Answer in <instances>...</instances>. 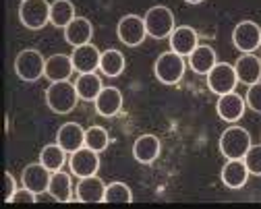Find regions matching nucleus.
Instances as JSON below:
<instances>
[{"label": "nucleus", "mask_w": 261, "mask_h": 209, "mask_svg": "<svg viewBox=\"0 0 261 209\" xmlns=\"http://www.w3.org/2000/svg\"><path fill=\"white\" fill-rule=\"evenodd\" d=\"M75 66H73V58L67 56V54H54L50 58H46V71H44V77L50 81V83H56V81H69V77L73 75Z\"/></svg>", "instance_id": "2eb2a0df"}, {"label": "nucleus", "mask_w": 261, "mask_h": 209, "mask_svg": "<svg viewBox=\"0 0 261 209\" xmlns=\"http://www.w3.org/2000/svg\"><path fill=\"white\" fill-rule=\"evenodd\" d=\"M251 147V135L241 126L226 128L220 137V151L226 160H243Z\"/></svg>", "instance_id": "f03ea898"}, {"label": "nucleus", "mask_w": 261, "mask_h": 209, "mask_svg": "<svg viewBox=\"0 0 261 209\" xmlns=\"http://www.w3.org/2000/svg\"><path fill=\"white\" fill-rule=\"evenodd\" d=\"M143 21H145L147 36L155 40L170 38V33L174 31V15L168 7H151L145 13Z\"/></svg>", "instance_id": "39448f33"}, {"label": "nucleus", "mask_w": 261, "mask_h": 209, "mask_svg": "<svg viewBox=\"0 0 261 209\" xmlns=\"http://www.w3.org/2000/svg\"><path fill=\"white\" fill-rule=\"evenodd\" d=\"M100 71L106 77H118L124 71V56L118 50H106V52H102Z\"/></svg>", "instance_id": "bb28decb"}, {"label": "nucleus", "mask_w": 261, "mask_h": 209, "mask_svg": "<svg viewBox=\"0 0 261 209\" xmlns=\"http://www.w3.org/2000/svg\"><path fill=\"white\" fill-rule=\"evenodd\" d=\"M239 83V77H237V71L232 64L228 62H218L212 71L207 73V85L214 93L218 95H224V93H230L234 91Z\"/></svg>", "instance_id": "0eeeda50"}, {"label": "nucleus", "mask_w": 261, "mask_h": 209, "mask_svg": "<svg viewBox=\"0 0 261 209\" xmlns=\"http://www.w3.org/2000/svg\"><path fill=\"white\" fill-rule=\"evenodd\" d=\"M50 180H52V172L40 162V164H29L25 170H23V176H21V182L23 187H27L29 191H34L36 195H44L50 187Z\"/></svg>", "instance_id": "9b49d317"}, {"label": "nucleus", "mask_w": 261, "mask_h": 209, "mask_svg": "<svg viewBox=\"0 0 261 209\" xmlns=\"http://www.w3.org/2000/svg\"><path fill=\"white\" fill-rule=\"evenodd\" d=\"M5 182H7V187H5V201L11 203L13 195L17 193V185H15V178H13L11 172H5Z\"/></svg>", "instance_id": "72a5a7b5"}, {"label": "nucleus", "mask_w": 261, "mask_h": 209, "mask_svg": "<svg viewBox=\"0 0 261 209\" xmlns=\"http://www.w3.org/2000/svg\"><path fill=\"white\" fill-rule=\"evenodd\" d=\"M185 3H189V5H199V3H203V0H185Z\"/></svg>", "instance_id": "f704fd0d"}, {"label": "nucleus", "mask_w": 261, "mask_h": 209, "mask_svg": "<svg viewBox=\"0 0 261 209\" xmlns=\"http://www.w3.org/2000/svg\"><path fill=\"white\" fill-rule=\"evenodd\" d=\"M243 162L249 168V174H255V176H261V145H251L249 151L245 153Z\"/></svg>", "instance_id": "7c9ffc66"}, {"label": "nucleus", "mask_w": 261, "mask_h": 209, "mask_svg": "<svg viewBox=\"0 0 261 209\" xmlns=\"http://www.w3.org/2000/svg\"><path fill=\"white\" fill-rule=\"evenodd\" d=\"M67 151H64L58 143L54 145H46L40 153V162L50 170V172H58L62 166H64V160H67V155H64Z\"/></svg>", "instance_id": "cd10ccee"}, {"label": "nucleus", "mask_w": 261, "mask_h": 209, "mask_svg": "<svg viewBox=\"0 0 261 209\" xmlns=\"http://www.w3.org/2000/svg\"><path fill=\"white\" fill-rule=\"evenodd\" d=\"M110 143V137H108V130L102 128V126H91L85 130V147L93 149V151H104Z\"/></svg>", "instance_id": "c85d7f7f"}, {"label": "nucleus", "mask_w": 261, "mask_h": 209, "mask_svg": "<svg viewBox=\"0 0 261 209\" xmlns=\"http://www.w3.org/2000/svg\"><path fill=\"white\" fill-rule=\"evenodd\" d=\"M48 193L52 199L60 201V203H69L71 195H73V185H71V176L64 172H52V180L48 187Z\"/></svg>", "instance_id": "393cba45"}, {"label": "nucleus", "mask_w": 261, "mask_h": 209, "mask_svg": "<svg viewBox=\"0 0 261 209\" xmlns=\"http://www.w3.org/2000/svg\"><path fill=\"white\" fill-rule=\"evenodd\" d=\"M73 58V66L75 71L81 75V73H93L95 68H100V58H102V52L97 50L93 44H85V46H77L71 54Z\"/></svg>", "instance_id": "ddd939ff"}, {"label": "nucleus", "mask_w": 261, "mask_h": 209, "mask_svg": "<svg viewBox=\"0 0 261 209\" xmlns=\"http://www.w3.org/2000/svg\"><path fill=\"white\" fill-rule=\"evenodd\" d=\"M234 71H237V77L241 83L253 85V83L261 81V58H257L253 54H243L234 64Z\"/></svg>", "instance_id": "aec40b11"}, {"label": "nucleus", "mask_w": 261, "mask_h": 209, "mask_svg": "<svg viewBox=\"0 0 261 209\" xmlns=\"http://www.w3.org/2000/svg\"><path fill=\"white\" fill-rule=\"evenodd\" d=\"M75 87H77L79 97L85 99V101H95V97L100 95V91L104 89L102 79L95 73H81L75 81Z\"/></svg>", "instance_id": "b1692460"}, {"label": "nucleus", "mask_w": 261, "mask_h": 209, "mask_svg": "<svg viewBox=\"0 0 261 209\" xmlns=\"http://www.w3.org/2000/svg\"><path fill=\"white\" fill-rule=\"evenodd\" d=\"M116 33H118V40L124 44V46H139L143 44V40L147 38V29H145V21L137 15H124L120 21H118V27H116Z\"/></svg>", "instance_id": "6e6552de"}, {"label": "nucleus", "mask_w": 261, "mask_h": 209, "mask_svg": "<svg viewBox=\"0 0 261 209\" xmlns=\"http://www.w3.org/2000/svg\"><path fill=\"white\" fill-rule=\"evenodd\" d=\"M249 178V168L243 160H228L222 168V182L228 189H243Z\"/></svg>", "instance_id": "412c9836"}, {"label": "nucleus", "mask_w": 261, "mask_h": 209, "mask_svg": "<svg viewBox=\"0 0 261 209\" xmlns=\"http://www.w3.org/2000/svg\"><path fill=\"white\" fill-rule=\"evenodd\" d=\"M91 36H93V25L83 17H75L67 27H64V40H67V44H71L73 48L89 44Z\"/></svg>", "instance_id": "6ab92c4d"}, {"label": "nucleus", "mask_w": 261, "mask_h": 209, "mask_svg": "<svg viewBox=\"0 0 261 209\" xmlns=\"http://www.w3.org/2000/svg\"><path fill=\"white\" fill-rule=\"evenodd\" d=\"M56 143L64 149V151H77L81 147H85V130L81 128V124L77 122H67L62 124L56 133Z\"/></svg>", "instance_id": "dca6fc26"}, {"label": "nucleus", "mask_w": 261, "mask_h": 209, "mask_svg": "<svg viewBox=\"0 0 261 209\" xmlns=\"http://www.w3.org/2000/svg\"><path fill=\"white\" fill-rule=\"evenodd\" d=\"M160 155V139L155 135H141L133 143V158L139 164H151Z\"/></svg>", "instance_id": "4be33fe9"}, {"label": "nucleus", "mask_w": 261, "mask_h": 209, "mask_svg": "<svg viewBox=\"0 0 261 209\" xmlns=\"http://www.w3.org/2000/svg\"><path fill=\"white\" fill-rule=\"evenodd\" d=\"M189 64L197 75H207L212 68L218 64L216 50L212 46H197L189 54Z\"/></svg>", "instance_id": "5701e85b"}, {"label": "nucleus", "mask_w": 261, "mask_h": 209, "mask_svg": "<svg viewBox=\"0 0 261 209\" xmlns=\"http://www.w3.org/2000/svg\"><path fill=\"white\" fill-rule=\"evenodd\" d=\"M75 19V7L71 0H54L50 5V23L54 27L64 29Z\"/></svg>", "instance_id": "a878e982"}, {"label": "nucleus", "mask_w": 261, "mask_h": 209, "mask_svg": "<svg viewBox=\"0 0 261 209\" xmlns=\"http://www.w3.org/2000/svg\"><path fill=\"white\" fill-rule=\"evenodd\" d=\"M19 19L27 29H44L50 23V3L48 0H21Z\"/></svg>", "instance_id": "423d86ee"}, {"label": "nucleus", "mask_w": 261, "mask_h": 209, "mask_svg": "<svg viewBox=\"0 0 261 209\" xmlns=\"http://www.w3.org/2000/svg\"><path fill=\"white\" fill-rule=\"evenodd\" d=\"M185 56L176 54V52H164L160 54L155 64H153V73L158 77V81H162L164 85H176L182 75H185Z\"/></svg>", "instance_id": "7ed1b4c3"}, {"label": "nucleus", "mask_w": 261, "mask_h": 209, "mask_svg": "<svg viewBox=\"0 0 261 209\" xmlns=\"http://www.w3.org/2000/svg\"><path fill=\"white\" fill-rule=\"evenodd\" d=\"M245 101H247V106H249L253 112L261 114V81L249 85V91H247Z\"/></svg>", "instance_id": "2f4dec72"}, {"label": "nucleus", "mask_w": 261, "mask_h": 209, "mask_svg": "<svg viewBox=\"0 0 261 209\" xmlns=\"http://www.w3.org/2000/svg\"><path fill=\"white\" fill-rule=\"evenodd\" d=\"M77 99H79L77 87L75 83H69V81H56L46 89V103L56 114L73 112L77 106Z\"/></svg>", "instance_id": "f257e3e1"}, {"label": "nucleus", "mask_w": 261, "mask_h": 209, "mask_svg": "<svg viewBox=\"0 0 261 209\" xmlns=\"http://www.w3.org/2000/svg\"><path fill=\"white\" fill-rule=\"evenodd\" d=\"M197 46H199V36L189 25L174 27V31L170 33V50L180 56H189Z\"/></svg>", "instance_id": "4468645a"}, {"label": "nucleus", "mask_w": 261, "mask_h": 209, "mask_svg": "<svg viewBox=\"0 0 261 209\" xmlns=\"http://www.w3.org/2000/svg\"><path fill=\"white\" fill-rule=\"evenodd\" d=\"M38 197H40V195H36L34 191H29L27 187H23V189H17V193L13 195L11 203H36Z\"/></svg>", "instance_id": "473e14b6"}, {"label": "nucleus", "mask_w": 261, "mask_h": 209, "mask_svg": "<svg viewBox=\"0 0 261 209\" xmlns=\"http://www.w3.org/2000/svg\"><path fill=\"white\" fill-rule=\"evenodd\" d=\"M106 185L93 174V176L81 178L77 185V201L79 203H104Z\"/></svg>", "instance_id": "a211bd4d"}, {"label": "nucleus", "mask_w": 261, "mask_h": 209, "mask_svg": "<svg viewBox=\"0 0 261 209\" xmlns=\"http://www.w3.org/2000/svg\"><path fill=\"white\" fill-rule=\"evenodd\" d=\"M133 201V193L124 182H112L106 187L104 203H130Z\"/></svg>", "instance_id": "c756f323"}, {"label": "nucleus", "mask_w": 261, "mask_h": 209, "mask_svg": "<svg viewBox=\"0 0 261 209\" xmlns=\"http://www.w3.org/2000/svg\"><path fill=\"white\" fill-rule=\"evenodd\" d=\"M44 71H46V60L44 56L38 52V50H23L17 54L15 58V73L21 81H27V83H34L38 81L40 77H44Z\"/></svg>", "instance_id": "20e7f679"}, {"label": "nucleus", "mask_w": 261, "mask_h": 209, "mask_svg": "<svg viewBox=\"0 0 261 209\" xmlns=\"http://www.w3.org/2000/svg\"><path fill=\"white\" fill-rule=\"evenodd\" d=\"M245 106H247V101H245L239 93L230 91V93L220 95V99H218V103H216V110H218V116H220L222 120H226V122H237V120L243 118Z\"/></svg>", "instance_id": "f8f14e48"}, {"label": "nucleus", "mask_w": 261, "mask_h": 209, "mask_svg": "<svg viewBox=\"0 0 261 209\" xmlns=\"http://www.w3.org/2000/svg\"><path fill=\"white\" fill-rule=\"evenodd\" d=\"M69 166H71V172L79 178L93 176V174L100 170V155H97V151H93L89 147H81V149L71 153Z\"/></svg>", "instance_id": "9d476101"}, {"label": "nucleus", "mask_w": 261, "mask_h": 209, "mask_svg": "<svg viewBox=\"0 0 261 209\" xmlns=\"http://www.w3.org/2000/svg\"><path fill=\"white\" fill-rule=\"evenodd\" d=\"M232 42L245 54L255 52L261 46V27L257 23H253V21L239 23L234 27V31H232Z\"/></svg>", "instance_id": "1a4fd4ad"}, {"label": "nucleus", "mask_w": 261, "mask_h": 209, "mask_svg": "<svg viewBox=\"0 0 261 209\" xmlns=\"http://www.w3.org/2000/svg\"><path fill=\"white\" fill-rule=\"evenodd\" d=\"M95 112L100 116H106V118H112L120 112L122 108V93L120 89L116 87H104L100 91V95L95 97Z\"/></svg>", "instance_id": "f3484780"}]
</instances>
